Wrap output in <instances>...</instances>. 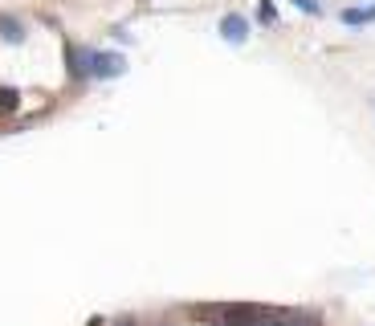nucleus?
<instances>
[{"label": "nucleus", "instance_id": "2", "mask_svg": "<svg viewBox=\"0 0 375 326\" xmlns=\"http://www.w3.org/2000/svg\"><path fill=\"white\" fill-rule=\"evenodd\" d=\"M115 326H139V323H135V318H122V323H115Z\"/></svg>", "mask_w": 375, "mask_h": 326}, {"label": "nucleus", "instance_id": "3", "mask_svg": "<svg viewBox=\"0 0 375 326\" xmlns=\"http://www.w3.org/2000/svg\"><path fill=\"white\" fill-rule=\"evenodd\" d=\"M167 326H171V323H167Z\"/></svg>", "mask_w": 375, "mask_h": 326}, {"label": "nucleus", "instance_id": "1", "mask_svg": "<svg viewBox=\"0 0 375 326\" xmlns=\"http://www.w3.org/2000/svg\"><path fill=\"white\" fill-rule=\"evenodd\" d=\"M225 33H229V37H245V21H241V17H229V21H225Z\"/></svg>", "mask_w": 375, "mask_h": 326}]
</instances>
